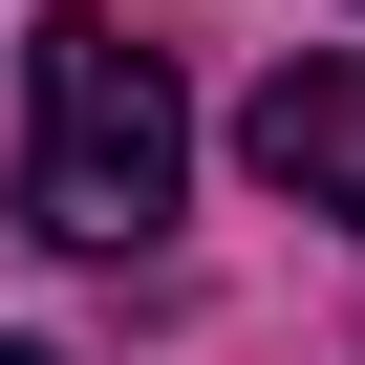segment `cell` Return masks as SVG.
Segmentation results:
<instances>
[{
	"instance_id": "1",
	"label": "cell",
	"mask_w": 365,
	"mask_h": 365,
	"mask_svg": "<svg viewBox=\"0 0 365 365\" xmlns=\"http://www.w3.org/2000/svg\"><path fill=\"white\" fill-rule=\"evenodd\" d=\"M172 194H194V108H172V65L108 22V0H65V22L22 43V215L65 258H150Z\"/></svg>"
},
{
	"instance_id": "2",
	"label": "cell",
	"mask_w": 365,
	"mask_h": 365,
	"mask_svg": "<svg viewBox=\"0 0 365 365\" xmlns=\"http://www.w3.org/2000/svg\"><path fill=\"white\" fill-rule=\"evenodd\" d=\"M237 150L279 172L301 215H344V237H365V65H279V86L237 108Z\"/></svg>"
},
{
	"instance_id": "3",
	"label": "cell",
	"mask_w": 365,
	"mask_h": 365,
	"mask_svg": "<svg viewBox=\"0 0 365 365\" xmlns=\"http://www.w3.org/2000/svg\"><path fill=\"white\" fill-rule=\"evenodd\" d=\"M0 365H65V344H0Z\"/></svg>"
}]
</instances>
